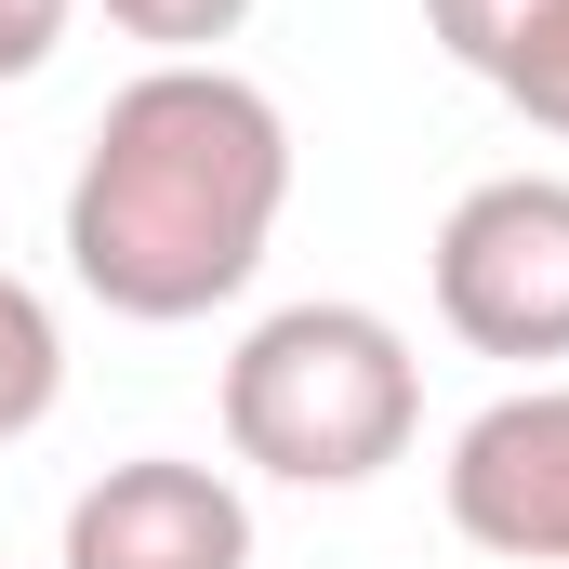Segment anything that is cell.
Instances as JSON below:
<instances>
[{
    "label": "cell",
    "instance_id": "1",
    "mask_svg": "<svg viewBox=\"0 0 569 569\" xmlns=\"http://www.w3.org/2000/svg\"><path fill=\"white\" fill-rule=\"evenodd\" d=\"M291 212V120L239 67H146L67 172V279L133 331L239 305Z\"/></svg>",
    "mask_w": 569,
    "mask_h": 569
},
{
    "label": "cell",
    "instance_id": "2",
    "mask_svg": "<svg viewBox=\"0 0 569 569\" xmlns=\"http://www.w3.org/2000/svg\"><path fill=\"white\" fill-rule=\"evenodd\" d=\"M411 437H425V358H411V331L385 305L305 291V305L239 331V358H226V450L252 477L371 490Z\"/></svg>",
    "mask_w": 569,
    "mask_h": 569
},
{
    "label": "cell",
    "instance_id": "4",
    "mask_svg": "<svg viewBox=\"0 0 569 569\" xmlns=\"http://www.w3.org/2000/svg\"><path fill=\"white\" fill-rule=\"evenodd\" d=\"M437 503L477 557L503 569H569V385H517L450 437Z\"/></svg>",
    "mask_w": 569,
    "mask_h": 569
},
{
    "label": "cell",
    "instance_id": "6",
    "mask_svg": "<svg viewBox=\"0 0 569 569\" xmlns=\"http://www.w3.org/2000/svg\"><path fill=\"white\" fill-rule=\"evenodd\" d=\"M425 27L477 93H503L530 133L569 146V0H425Z\"/></svg>",
    "mask_w": 569,
    "mask_h": 569
},
{
    "label": "cell",
    "instance_id": "9",
    "mask_svg": "<svg viewBox=\"0 0 569 569\" xmlns=\"http://www.w3.org/2000/svg\"><path fill=\"white\" fill-rule=\"evenodd\" d=\"M67 40V0H0V80H40Z\"/></svg>",
    "mask_w": 569,
    "mask_h": 569
},
{
    "label": "cell",
    "instance_id": "3",
    "mask_svg": "<svg viewBox=\"0 0 569 569\" xmlns=\"http://www.w3.org/2000/svg\"><path fill=\"white\" fill-rule=\"evenodd\" d=\"M437 279V318H450V345H477V358H569V172H490V186H463L450 199V226H437L425 252Z\"/></svg>",
    "mask_w": 569,
    "mask_h": 569
},
{
    "label": "cell",
    "instance_id": "5",
    "mask_svg": "<svg viewBox=\"0 0 569 569\" xmlns=\"http://www.w3.org/2000/svg\"><path fill=\"white\" fill-rule=\"evenodd\" d=\"M53 569H252V503H239L226 463L133 450V463H107V477L67 503Z\"/></svg>",
    "mask_w": 569,
    "mask_h": 569
},
{
    "label": "cell",
    "instance_id": "8",
    "mask_svg": "<svg viewBox=\"0 0 569 569\" xmlns=\"http://www.w3.org/2000/svg\"><path fill=\"white\" fill-rule=\"evenodd\" d=\"M107 27L146 40L159 67H226V40L252 27V0H107Z\"/></svg>",
    "mask_w": 569,
    "mask_h": 569
},
{
    "label": "cell",
    "instance_id": "7",
    "mask_svg": "<svg viewBox=\"0 0 569 569\" xmlns=\"http://www.w3.org/2000/svg\"><path fill=\"white\" fill-rule=\"evenodd\" d=\"M53 398H67V331L27 279H0V450L53 425Z\"/></svg>",
    "mask_w": 569,
    "mask_h": 569
}]
</instances>
